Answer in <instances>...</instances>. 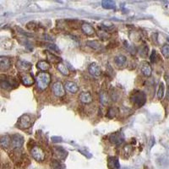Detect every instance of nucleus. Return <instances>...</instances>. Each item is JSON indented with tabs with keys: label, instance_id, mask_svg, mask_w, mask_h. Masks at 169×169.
Here are the masks:
<instances>
[{
	"label": "nucleus",
	"instance_id": "30",
	"mask_svg": "<svg viewBox=\"0 0 169 169\" xmlns=\"http://www.w3.org/2000/svg\"><path fill=\"white\" fill-rule=\"evenodd\" d=\"M162 53L166 58H169V45H164L162 47Z\"/></svg>",
	"mask_w": 169,
	"mask_h": 169
},
{
	"label": "nucleus",
	"instance_id": "21",
	"mask_svg": "<svg viewBox=\"0 0 169 169\" xmlns=\"http://www.w3.org/2000/svg\"><path fill=\"white\" fill-rule=\"evenodd\" d=\"M46 54H47V60H48L50 63H52L53 64H58V63L62 62L61 58L54 55L53 53H52L51 52H49V51H46Z\"/></svg>",
	"mask_w": 169,
	"mask_h": 169
},
{
	"label": "nucleus",
	"instance_id": "13",
	"mask_svg": "<svg viewBox=\"0 0 169 169\" xmlns=\"http://www.w3.org/2000/svg\"><path fill=\"white\" fill-rule=\"evenodd\" d=\"M88 71L90 75H92L93 76H99L102 73L101 68L96 63H92L89 65L88 67Z\"/></svg>",
	"mask_w": 169,
	"mask_h": 169
},
{
	"label": "nucleus",
	"instance_id": "7",
	"mask_svg": "<svg viewBox=\"0 0 169 169\" xmlns=\"http://www.w3.org/2000/svg\"><path fill=\"white\" fill-rule=\"evenodd\" d=\"M24 144V137L19 134H13L11 136V143L10 146L14 149H20L22 147Z\"/></svg>",
	"mask_w": 169,
	"mask_h": 169
},
{
	"label": "nucleus",
	"instance_id": "31",
	"mask_svg": "<svg viewBox=\"0 0 169 169\" xmlns=\"http://www.w3.org/2000/svg\"><path fill=\"white\" fill-rule=\"evenodd\" d=\"M52 169H64V165H62L58 161H53L51 164Z\"/></svg>",
	"mask_w": 169,
	"mask_h": 169
},
{
	"label": "nucleus",
	"instance_id": "20",
	"mask_svg": "<svg viewBox=\"0 0 169 169\" xmlns=\"http://www.w3.org/2000/svg\"><path fill=\"white\" fill-rule=\"evenodd\" d=\"M54 153H55L56 157L60 160H64V158L67 157V152L62 147H55Z\"/></svg>",
	"mask_w": 169,
	"mask_h": 169
},
{
	"label": "nucleus",
	"instance_id": "27",
	"mask_svg": "<svg viewBox=\"0 0 169 169\" xmlns=\"http://www.w3.org/2000/svg\"><path fill=\"white\" fill-rule=\"evenodd\" d=\"M164 94H165V86H164L163 83L162 82V83H160V85H159V88H158L157 97L159 99H162Z\"/></svg>",
	"mask_w": 169,
	"mask_h": 169
},
{
	"label": "nucleus",
	"instance_id": "26",
	"mask_svg": "<svg viewBox=\"0 0 169 169\" xmlns=\"http://www.w3.org/2000/svg\"><path fill=\"white\" fill-rule=\"evenodd\" d=\"M139 54L142 58H146L148 55V47L146 45H142L139 49Z\"/></svg>",
	"mask_w": 169,
	"mask_h": 169
},
{
	"label": "nucleus",
	"instance_id": "9",
	"mask_svg": "<svg viewBox=\"0 0 169 169\" xmlns=\"http://www.w3.org/2000/svg\"><path fill=\"white\" fill-rule=\"evenodd\" d=\"M109 140H110L111 143H113L114 145H121L123 142L124 138H123V135L121 132H116V133H113L110 135Z\"/></svg>",
	"mask_w": 169,
	"mask_h": 169
},
{
	"label": "nucleus",
	"instance_id": "15",
	"mask_svg": "<svg viewBox=\"0 0 169 169\" xmlns=\"http://www.w3.org/2000/svg\"><path fill=\"white\" fill-rule=\"evenodd\" d=\"M82 31L84 32L85 35L87 36H94L96 33V31L94 29V27L88 23H83L81 25Z\"/></svg>",
	"mask_w": 169,
	"mask_h": 169
},
{
	"label": "nucleus",
	"instance_id": "14",
	"mask_svg": "<svg viewBox=\"0 0 169 169\" xmlns=\"http://www.w3.org/2000/svg\"><path fill=\"white\" fill-rule=\"evenodd\" d=\"M80 101L84 104H90L92 102V96L88 91H83L80 94Z\"/></svg>",
	"mask_w": 169,
	"mask_h": 169
},
{
	"label": "nucleus",
	"instance_id": "23",
	"mask_svg": "<svg viewBox=\"0 0 169 169\" xmlns=\"http://www.w3.org/2000/svg\"><path fill=\"white\" fill-rule=\"evenodd\" d=\"M86 45L88 47H90V48H92L94 50H100L102 49V45L101 42L96 40H92V41H86Z\"/></svg>",
	"mask_w": 169,
	"mask_h": 169
},
{
	"label": "nucleus",
	"instance_id": "2",
	"mask_svg": "<svg viewBox=\"0 0 169 169\" xmlns=\"http://www.w3.org/2000/svg\"><path fill=\"white\" fill-rule=\"evenodd\" d=\"M19 83L17 80L11 76L1 75L0 76V87L6 90H10L17 87Z\"/></svg>",
	"mask_w": 169,
	"mask_h": 169
},
{
	"label": "nucleus",
	"instance_id": "8",
	"mask_svg": "<svg viewBox=\"0 0 169 169\" xmlns=\"http://www.w3.org/2000/svg\"><path fill=\"white\" fill-rule=\"evenodd\" d=\"M20 78H21V83L26 85V86H31L35 83L36 80L34 77L32 76L31 74L28 73V72H23L20 75Z\"/></svg>",
	"mask_w": 169,
	"mask_h": 169
},
{
	"label": "nucleus",
	"instance_id": "6",
	"mask_svg": "<svg viewBox=\"0 0 169 169\" xmlns=\"http://www.w3.org/2000/svg\"><path fill=\"white\" fill-rule=\"evenodd\" d=\"M53 94L57 97H64L65 95V90H64V85L60 81H56L52 86Z\"/></svg>",
	"mask_w": 169,
	"mask_h": 169
},
{
	"label": "nucleus",
	"instance_id": "11",
	"mask_svg": "<svg viewBox=\"0 0 169 169\" xmlns=\"http://www.w3.org/2000/svg\"><path fill=\"white\" fill-rule=\"evenodd\" d=\"M11 67V60L8 57H0V70L7 71Z\"/></svg>",
	"mask_w": 169,
	"mask_h": 169
},
{
	"label": "nucleus",
	"instance_id": "32",
	"mask_svg": "<svg viewBox=\"0 0 169 169\" xmlns=\"http://www.w3.org/2000/svg\"><path fill=\"white\" fill-rule=\"evenodd\" d=\"M98 36H99L100 37L102 38V39H103V40L108 39V36H109L108 33H107L105 31H98Z\"/></svg>",
	"mask_w": 169,
	"mask_h": 169
},
{
	"label": "nucleus",
	"instance_id": "17",
	"mask_svg": "<svg viewBox=\"0 0 169 169\" xmlns=\"http://www.w3.org/2000/svg\"><path fill=\"white\" fill-rule=\"evenodd\" d=\"M108 166L109 169H120V164L118 159L115 157H111L108 158Z\"/></svg>",
	"mask_w": 169,
	"mask_h": 169
},
{
	"label": "nucleus",
	"instance_id": "25",
	"mask_svg": "<svg viewBox=\"0 0 169 169\" xmlns=\"http://www.w3.org/2000/svg\"><path fill=\"white\" fill-rule=\"evenodd\" d=\"M36 67H37V69L41 70V71H47V70L50 69V64L48 62L41 60V61L37 62Z\"/></svg>",
	"mask_w": 169,
	"mask_h": 169
},
{
	"label": "nucleus",
	"instance_id": "16",
	"mask_svg": "<svg viewBox=\"0 0 169 169\" xmlns=\"http://www.w3.org/2000/svg\"><path fill=\"white\" fill-rule=\"evenodd\" d=\"M141 72L146 77H150L152 75V69L148 62H143L141 64Z\"/></svg>",
	"mask_w": 169,
	"mask_h": 169
},
{
	"label": "nucleus",
	"instance_id": "5",
	"mask_svg": "<svg viewBox=\"0 0 169 169\" xmlns=\"http://www.w3.org/2000/svg\"><path fill=\"white\" fill-rule=\"evenodd\" d=\"M18 126L21 128L27 129L31 126V117L29 114H24L18 121Z\"/></svg>",
	"mask_w": 169,
	"mask_h": 169
},
{
	"label": "nucleus",
	"instance_id": "34",
	"mask_svg": "<svg viewBox=\"0 0 169 169\" xmlns=\"http://www.w3.org/2000/svg\"><path fill=\"white\" fill-rule=\"evenodd\" d=\"M48 48L49 49H51L52 51H57V52H59V49H58V47H56V45H54V44H48Z\"/></svg>",
	"mask_w": 169,
	"mask_h": 169
},
{
	"label": "nucleus",
	"instance_id": "22",
	"mask_svg": "<svg viewBox=\"0 0 169 169\" xmlns=\"http://www.w3.org/2000/svg\"><path fill=\"white\" fill-rule=\"evenodd\" d=\"M102 6L105 9H116V3L113 0H102Z\"/></svg>",
	"mask_w": 169,
	"mask_h": 169
},
{
	"label": "nucleus",
	"instance_id": "19",
	"mask_svg": "<svg viewBox=\"0 0 169 169\" xmlns=\"http://www.w3.org/2000/svg\"><path fill=\"white\" fill-rule=\"evenodd\" d=\"M11 143V137L9 135H3L0 137V147L3 149L9 148Z\"/></svg>",
	"mask_w": 169,
	"mask_h": 169
},
{
	"label": "nucleus",
	"instance_id": "28",
	"mask_svg": "<svg viewBox=\"0 0 169 169\" xmlns=\"http://www.w3.org/2000/svg\"><path fill=\"white\" fill-rule=\"evenodd\" d=\"M100 102L103 105H106L108 102V96L105 91H101L100 92Z\"/></svg>",
	"mask_w": 169,
	"mask_h": 169
},
{
	"label": "nucleus",
	"instance_id": "4",
	"mask_svg": "<svg viewBox=\"0 0 169 169\" xmlns=\"http://www.w3.org/2000/svg\"><path fill=\"white\" fill-rule=\"evenodd\" d=\"M32 157L37 162H43L45 159V152L40 146H33L31 150Z\"/></svg>",
	"mask_w": 169,
	"mask_h": 169
},
{
	"label": "nucleus",
	"instance_id": "18",
	"mask_svg": "<svg viewBox=\"0 0 169 169\" xmlns=\"http://www.w3.org/2000/svg\"><path fill=\"white\" fill-rule=\"evenodd\" d=\"M114 63H115V64L118 67L122 68L123 66H125L126 64H127V58H126L125 56L122 55V54L118 55L114 58Z\"/></svg>",
	"mask_w": 169,
	"mask_h": 169
},
{
	"label": "nucleus",
	"instance_id": "12",
	"mask_svg": "<svg viewBox=\"0 0 169 169\" xmlns=\"http://www.w3.org/2000/svg\"><path fill=\"white\" fill-rule=\"evenodd\" d=\"M64 85L65 89H66V90L71 94H75L79 91V86H78L75 82L66 81Z\"/></svg>",
	"mask_w": 169,
	"mask_h": 169
},
{
	"label": "nucleus",
	"instance_id": "1",
	"mask_svg": "<svg viewBox=\"0 0 169 169\" xmlns=\"http://www.w3.org/2000/svg\"><path fill=\"white\" fill-rule=\"evenodd\" d=\"M36 81L37 84V87L40 90H43L47 89L51 82V75L47 73V71L39 72L36 76Z\"/></svg>",
	"mask_w": 169,
	"mask_h": 169
},
{
	"label": "nucleus",
	"instance_id": "35",
	"mask_svg": "<svg viewBox=\"0 0 169 169\" xmlns=\"http://www.w3.org/2000/svg\"><path fill=\"white\" fill-rule=\"evenodd\" d=\"M165 79H166V81L167 83V85H168V88H167V99H169V75H165Z\"/></svg>",
	"mask_w": 169,
	"mask_h": 169
},
{
	"label": "nucleus",
	"instance_id": "24",
	"mask_svg": "<svg viewBox=\"0 0 169 169\" xmlns=\"http://www.w3.org/2000/svg\"><path fill=\"white\" fill-rule=\"evenodd\" d=\"M57 69H58V71H59L63 75H70V71L68 70L67 66L64 64H63L62 62L57 64Z\"/></svg>",
	"mask_w": 169,
	"mask_h": 169
},
{
	"label": "nucleus",
	"instance_id": "3",
	"mask_svg": "<svg viewBox=\"0 0 169 169\" xmlns=\"http://www.w3.org/2000/svg\"><path fill=\"white\" fill-rule=\"evenodd\" d=\"M130 102L136 108H141L146 102V94L140 90H135L130 96Z\"/></svg>",
	"mask_w": 169,
	"mask_h": 169
},
{
	"label": "nucleus",
	"instance_id": "29",
	"mask_svg": "<svg viewBox=\"0 0 169 169\" xmlns=\"http://www.w3.org/2000/svg\"><path fill=\"white\" fill-rule=\"evenodd\" d=\"M117 113H118V109L115 108H109L107 113V117L109 118H113L114 117L116 116Z\"/></svg>",
	"mask_w": 169,
	"mask_h": 169
},
{
	"label": "nucleus",
	"instance_id": "10",
	"mask_svg": "<svg viewBox=\"0 0 169 169\" xmlns=\"http://www.w3.org/2000/svg\"><path fill=\"white\" fill-rule=\"evenodd\" d=\"M16 67L19 70L21 71H23V72H27V71H29V70H31L32 64L31 63L27 61H25V60H18L17 63H16Z\"/></svg>",
	"mask_w": 169,
	"mask_h": 169
},
{
	"label": "nucleus",
	"instance_id": "33",
	"mask_svg": "<svg viewBox=\"0 0 169 169\" xmlns=\"http://www.w3.org/2000/svg\"><path fill=\"white\" fill-rule=\"evenodd\" d=\"M150 58H151V61H152V63H155L156 60H157V53H156V51H155V50L152 51V55H151Z\"/></svg>",
	"mask_w": 169,
	"mask_h": 169
},
{
	"label": "nucleus",
	"instance_id": "36",
	"mask_svg": "<svg viewBox=\"0 0 169 169\" xmlns=\"http://www.w3.org/2000/svg\"><path fill=\"white\" fill-rule=\"evenodd\" d=\"M167 41H168V42H169V37L167 38Z\"/></svg>",
	"mask_w": 169,
	"mask_h": 169
}]
</instances>
